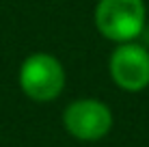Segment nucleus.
<instances>
[{
	"label": "nucleus",
	"mask_w": 149,
	"mask_h": 147,
	"mask_svg": "<svg viewBox=\"0 0 149 147\" xmlns=\"http://www.w3.org/2000/svg\"><path fill=\"white\" fill-rule=\"evenodd\" d=\"M143 0H100L95 7V26L110 41H134L145 28Z\"/></svg>",
	"instance_id": "1"
},
{
	"label": "nucleus",
	"mask_w": 149,
	"mask_h": 147,
	"mask_svg": "<svg viewBox=\"0 0 149 147\" xmlns=\"http://www.w3.org/2000/svg\"><path fill=\"white\" fill-rule=\"evenodd\" d=\"M110 76L123 91H143L149 87V50L138 43H121L110 54Z\"/></svg>",
	"instance_id": "4"
},
{
	"label": "nucleus",
	"mask_w": 149,
	"mask_h": 147,
	"mask_svg": "<svg viewBox=\"0 0 149 147\" xmlns=\"http://www.w3.org/2000/svg\"><path fill=\"white\" fill-rule=\"evenodd\" d=\"M19 87L35 102H52L65 89V69L61 61L45 52L30 54L19 67Z\"/></svg>",
	"instance_id": "2"
},
{
	"label": "nucleus",
	"mask_w": 149,
	"mask_h": 147,
	"mask_svg": "<svg viewBox=\"0 0 149 147\" xmlns=\"http://www.w3.org/2000/svg\"><path fill=\"white\" fill-rule=\"evenodd\" d=\"M65 130L78 141H100L112 128V113L100 100L84 98L71 102L63 113Z\"/></svg>",
	"instance_id": "3"
}]
</instances>
